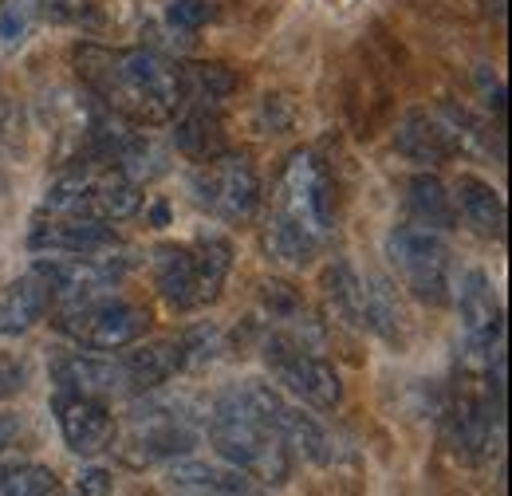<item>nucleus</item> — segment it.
Returning <instances> with one entry per match:
<instances>
[{"instance_id": "obj_3", "label": "nucleus", "mask_w": 512, "mask_h": 496, "mask_svg": "<svg viewBox=\"0 0 512 496\" xmlns=\"http://www.w3.org/2000/svg\"><path fill=\"white\" fill-rule=\"evenodd\" d=\"M205 434L217 457L260 485H284L292 473V449L268 430V422L253 410L241 386H229L213 398L205 414Z\"/></svg>"}, {"instance_id": "obj_26", "label": "nucleus", "mask_w": 512, "mask_h": 496, "mask_svg": "<svg viewBox=\"0 0 512 496\" xmlns=\"http://www.w3.org/2000/svg\"><path fill=\"white\" fill-rule=\"evenodd\" d=\"M79 496H111V473L107 469H83L75 481Z\"/></svg>"}, {"instance_id": "obj_6", "label": "nucleus", "mask_w": 512, "mask_h": 496, "mask_svg": "<svg viewBox=\"0 0 512 496\" xmlns=\"http://www.w3.org/2000/svg\"><path fill=\"white\" fill-rule=\"evenodd\" d=\"M197 445V426H193L190 406L170 394L142 398L127 418V434L119 441V457L142 469L158 461H178Z\"/></svg>"}, {"instance_id": "obj_17", "label": "nucleus", "mask_w": 512, "mask_h": 496, "mask_svg": "<svg viewBox=\"0 0 512 496\" xmlns=\"http://www.w3.org/2000/svg\"><path fill=\"white\" fill-rule=\"evenodd\" d=\"M166 485L178 496H268L264 485L233 465H213L197 457H178L166 469Z\"/></svg>"}, {"instance_id": "obj_5", "label": "nucleus", "mask_w": 512, "mask_h": 496, "mask_svg": "<svg viewBox=\"0 0 512 496\" xmlns=\"http://www.w3.org/2000/svg\"><path fill=\"white\" fill-rule=\"evenodd\" d=\"M142 209L138 182L107 162H79L60 174L44 193V213L87 217V221H127Z\"/></svg>"}, {"instance_id": "obj_14", "label": "nucleus", "mask_w": 512, "mask_h": 496, "mask_svg": "<svg viewBox=\"0 0 512 496\" xmlns=\"http://www.w3.org/2000/svg\"><path fill=\"white\" fill-rule=\"evenodd\" d=\"M52 382L60 394H83V398H99V402L134 394L123 355H87V351L64 355L52 363Z\"/></svg>"}, {"instance_id": "obj_28", "label": "nucleus", "mask_w": 512, "mask_h": 496, "mask_svg": "<svg viewBox=\"0 0 512 496\" xmlns=\"http://www.w3.org/2000/svg\"><path fill=\"white\" fill-rule=\"evenodd\" d=\"M8 193V178H4V170H0V197Z\"/></svg>"}, {"instance_id": "obj_20", "label": "nucleus", "mask_w": 512, "mask_h": 496, "mask_svg": "<svg viewBox=\"0 0 512 496\" xmlns=\"http://www.w3.org/2000/svg\"><path fill=\"white\" fill-rule=\"evenodd\" d=\"M406 205H410L414 225H422V229L449 233V229L457 225L453 193H449V186L438 174H414L410 186H406Z\"/></svg>"}, {"instance_id": "obj_12", "label": "nucleus", "mask_w": 512, "mask_h": 496, "mask_svg": "<svg viewBox=\"0 0 512 496\" xmlns=\"http://www.w3.org/2000/svg\"><path fill=\"white\" fill-rule=\"evenodd\" d=\"M245 398L253 402V410L268 422V430L280 437L292 453L308 457L312 465H331L339 457L335 437L327 434L316 414L304 410V402H292L284 390H276L272 382H241Z\"/></svg>"}, {"instance_id": "obj_23", "label": "nucleus", "mask_w": 512, "mask_h": 496, "mask_svg": "<svg viewBox=\"0 0 512 496\" xmlns=\"http://www.w3.org/2000/svg\"><path fill=\"white\" fill-rule=\"evenodd\" d=\"M213 16H217L213 0H170V8H166V20H170L174 28H182V32L205 28Z\"/></svg>"}, {"instance_id": "obj_22", "label": "nucleus", "mask_w": 512, "mask_h": 496, "mask_svg": "<svg viewBox=\"0 0 512 496\" xmlns=\"http://www.w3.org/2000/svg\"><path fill=\"white\" fill-rule=\"evenodd\" d=\"M36 20H40V0H8L0 8V44L4 48L24 44L36 28Z\"/></svg>"}, {"instance_id": "obj_10", "label": "nucleus", "mask_w": 512, "mask_h": 496, "mask_svg": "<svg viewBox=\"0 0 512 496\" xmlns=\"http://www.w3.org/2000/svg\"><path fill=\"white\" fill-rule=\"evenodd\" d=\"M193 201L201 209H209L221 221H253L260 209V174L245 154H213L201 158L190 174Z\"/></svg>"}, {"instance_id": "obj_18", "label": "nucleus", "mask_w": 512, "mask_h": 496, "mask_svg": "<svg viewBox=\"0 0 512 496\" xmlns=\"http://www.w3.org/2000/svg\"><path fill=\"white\" fill-rule=\"evenodd\" d=\"M453 205H457V213L481 237H493V241L505 237V201H501L497 189L489 186V182H481L477 174H461L453 182Z\"/></svg>"}, {"instance_id": "obj_1", "label": "nucleus", "mask_w": 512, "mask_h": 496, "mask_svg": "<svg viewBox=\"0 0 512 496\" xmlns=\"http://www.w3.org/2000/svg\"><path fill=\"white\" fill-rule=\"evenodd\" d=\"M79 79L95 91V99L134 126L170 123L186 107L182 67L150 48L111 52L99 44L75 48Z\"/></svg>"}, {"instance_id": "obj_9", "label": "nucleus", "mask_w": 512, "mask_h": 496, "mask_svg": "<svg viewBox=\"0 0 512 496\" xmlns=\"http://www.w3.org/2000/svg\"><path fill=\"white\" fill-rule=\"evenodd\" d=\"M264 367L288 394H296L316 410H335L343 402V378L308 339L272 331L264 339Z\"/></svg>"}, {"instance_id": "obj_25", "label": "nucleus", "mask_w": 512, "mask_h": 496, "mask_svg": "<svg viewBox=\"0 0 512 496\" xmlns=\"http://www.w3.org/2000/svg\"><path fill=\"white\" fill-rule=\"evenodd\" d=\"M20 430H24V426H20L16 414H0V473L16 461V457H12V445L20 441Z\"/></svg>"}, {"instance_id": "obj_11", "label": "nucleus", "mask_w": 512, "mask_h": 496, "mask_svg": "<svg viewBox=\"0 0 512 496\" xmlns=\"http://www.w3.org/2000/svg\"><path fill=\"white\" fill-rule=\"evenodd\" d=\"M130 252L123 245L107 248V252H91V256H44L32 264V272L48 284L52 292V308H71V304H87L99 296H111L115 284L130 272Z\"/></svg>"}, {"instance_id": "obj_19", "label": "nucleus", "mask_w": 512, "mask_h": 496, "mask_svg": "<svg viewBox=\"0 0 512 496\" xmlns=\"http://www.w3.org/2000/svg\"><path fill=\"white\" fill-rule=\"evenodd\" d=\"M52 311V292L48 284L28 268L0 300V335H24L32 331L44 315Z\"/></svg>"}, {"instance_id": "obj_24", "label": "nucleus", "mask_w": 512, "mask_h": 496, "mask_svg": "<svg viewBox=\"0 0 512 496\" xmlns=\"http://www.w3.org/2000/svg\"><path fill=\"white\" fill-rule=\"evenodd\" d=\"M24 386H28V363L16 355H0V402L20 394Z\"/></svg>"}, {"instance_id": "obj_16", "label": "nucleus", "mask_w": 512, "mask_h": 496, "mask_svg": "<svg viewBox=\"0 0 512 496\" xmlns=\"http://www.w3.org/2000/svg\"><path fill=\"white\" fill-rule=\"evenodd\" d=\"M56 422H60V434H64L67 449L79 453V457H95L103 449L115 445L119 437V422L111 414V402H99V398H83V394H60L56 390Z\"/></svg>"}, {"instance_id": "obj_21", "label": "nucleus", "mask_w": 512, "mask_h": 496, "mask_svg": "<svg viewBox=\"0 0 512 496\" xmlns=\"http://www.w3.org/2000/svg\"><path fill=\"white\" fill-rule=\"evenodd\" d=\"M0 496H60V481L48 465H24L12 461L0 473Z\"/></svg>"}, {"instance_id": "obj_4", "label": "nucleus", "mask_w": 512, "mask_h": 496, "mask_svg": "<svg viewBox=\"0 0 512 496\" xmlns=\"http://www.w3.org/2000/svg\"><path fill=\"white\" fill-rule=\"evenodd\" d=\"M150 268H154V284H158V292L170 308L201 311L209 308L225 288V276L233 268V245L217 233L197 237V241L162 245L154 248Z\"/></svg>"}, {"instance_id": "obj_2", "label": "nucleus", "mask_w": 512, "mask_h": 496, "mask_svg": "<svg viewBox=\"0 0 512 496\" xmlns=\"http://www.w3.org/2000/svg\"><path fill=\"white\" fill-rule=\"evenodd\" d=\"M331 229V174L316 150H292L272 189V209L264 213L260 245L280 264H308L331 241Z\"/></svg>"}, {"instance_id": "obj_27", "label": "nucleus", "mask_w": 512, "mask_h": 496, "mask_svg": "<svg viewBox=\"0 0 512 496\" xmlns=\"http://www.w3.org/2000/svg\"><path fill=\"white\" fill-rule=\"evenodd\" d=\"M8 134H12V107L0 99V142H4Z\"/></svg>"}, {"instance_id": "obj_7", "label": "nucleus", "mask_w": 512, "mask_h": 496, "mask_svg": "<svg viewBox=\"0 0 512 496\" xmlns=\"http://www.w3.org/2000/svg\"><path fill=\"white\" fill-rule=\"evenodd\" d=\"M386 260L402 288L426 304H449L453 300V268L442 233L422 229L414 221L394 225L386 233Z\"/></svg>"}, {"instance_id": "obj_13", "label": "nucleus", "mask_w": 512, "mask_h": 496, "mask_svg": "<svg viewBox=\"0 0 512 496\" xmlns=\"http://www.w3.org/2000/svg\"><path fill=\"white\" fill-rule=\"evenodd\" d=\"M453 300H457V315H461L465 355L497 359L505 347V315H501V300L493 292V280L481 268H469L457 280Z\"/></svg>"}, {"instance_id": "obj_8", "label": "nucleus", "mask_w": 512, "mask_h": 496, "mask_svg": "<svg viewBox=\"0 0 512 496\" xmlns=\"http://www.w3.org/2000/svg\"><path fill=\"white\" fill-rule=\"evenodd\" d=\"M52 327L83 351H123L150 331V311L134 300L99 296L87 304H71L52 315Z\"/></svg>"}, {"instance_id": "obj_15", "label": "nucleus", "mask_w": 512, "mask_h": 496, "mask_svg": "<svg viewBox=\"0 0 512 496\" xmlns=\"http://www.w3.org/2000/svg\"><path fill=\"white\" fill-rule=\"evenodd\" d=\"M119 245V233L111 221H87V217H64V213H44L32 221L28 248L32 252H52V256H91Z\"/></svg>"}, {"instance_id": "obj_29", "label": "nucleus", "mask_w": 512, "mask_h": 496, "mask_svg": "<svg viewBox=\"0 0 512 496\" xmlns=\"http://www.w3.org/2000/svg\"><path fill=\"white\" fill-rule=\"evenodd\" d=\"M71 496H79V493H71Z\"/></svg>"}]
</instances>
